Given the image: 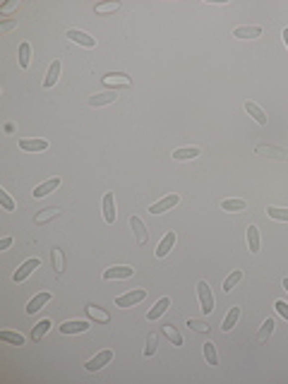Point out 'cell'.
I'll list each match as a JSON object with an SVG mask.
<instances>
[{"label":"cell","mask_w":288,"mask_h":384,"mask_svg":"<svg viewBox=\"0 0 288 384\" xmlns=\"http://www.w3.org/2000/svg\"><path fill=\"white\" fill-rule=\"evenodd\" d=\"M197 298H199V305H202V312L211 315L214 312V295H211V288H209L206 281L197 284Z\"/></svg>","instance_id":"1"},{"label":"cell","mask_w":288,"mask_h":384,"mask_svg":"<svg viewBox=\"0 0 288 384\" xmlns=\"http://www.w3.org/2000/svg\"><path fill=\"white\" fill-rule=\"evenodd\" d=\"M147 298V290L144 288H135V290H130V293H125L120 298H115V305L118 307H132V305H137Z\"/></svg>","instance_id":"2"},{"label":"cell","mask_w":288,"mask_h":384,"mask_svg":"<svg viewBox=\"0 0 288 384\" xmlns=\"http://www.w3.org/2000/svg\"><path fill=\"white\" fill-rule=\"evenodd\" d=\"M178 202H180V194H168V197H164V199H159V202H154L149 206V214H164L168 209H173Z\"/></svg>","instance_id":"3"},{"label":"cell","mask_w":288,"mask_h":384,"mask_svg":"<svg viewBox=\"0 0 288 384\" xmlns=\"http://www.w3.org/2000/svg\"><path fill=\"white\" fill-rule=\"evenodd\" d=\"M110 360H113V351H101L98 356H94L92 360H87V370L89 372H96V370H101V368H106Z\"/></svg>","instance_id":"4"},{"label":"cell","mask_w":288,"mask_h":384,"mask_svg":"<svg viewBox=\"0 0 288 384\" xmlns=\"http://www.w3.org/2000/svg\"><path fill=\"white\" fill-rule=\"evenodd\" d=\"M87 329H89V322L87 319H70V322H63L58 327L60 334H84Z\"/></svg>","instance_id":"5"},{"label":"cell","mask_w":288,"mask_h":384,"mask_svg":"<svg viewBox=\"0 0 288 384\" xmlns=\"http://www.w3.org/2000/svg\"><path fill=\"white\" fill-rule=\"evenodd\" d=\"M39 264H41V260H39V257H31V260H27L22 267H19V269H17V272H14L12 279L17 281V284H22V281H24V279H27L34 269H39Z\"/></svg>","instance_id":"6"},{"label":"cell","mask_w":288,"mask_h":384,"mask_svg":"<svg viewBox=\"0 0 288 384\" xmlns=\"http://www.w3.org/2000/svg\"><path fill=\"white\" fill-rule=\"evenodd\" d=\"M115 216H118V211H115V197H113V192H106L103 194V221L106 223H115Z\"/></svg>","instance_id":"7"},{"label":"cell","mask_w":288,"mask_h":384,"mask_svg":"<svg viewBox=\"0 0 288 384\" xmlns=\"http://www.w3.org/2000/svg\"><path fill=\"white\" fill-rule=\"evenodd\" d=\"M132 274H135V269L123 264V267H110V269H106V272H103V279H106V281H113V279L120 281V279H130Z\"/></svg>","instance_id":"8"},{"label":"cell","mask_w":288,"mask_h":384,"mask_svg":"<svg viewBox=\"0 0 288 384\" xmlns=\"http://www.w3.org/2000/svg\"><path fill=\"white\" fill-rule=\"evenodd\" d=\"M58 188H60V178H51V180H46V183H41V185H36V188L31 190V194H34L36 199H41L46 194H51L53 190H58Z\"/></svg>","instance_id":"9"},{"label":"cell","mask_w":288,"mask_h":384,"mask_svg":"<svg viewBox=\"0 0 288 384\" xmlns=\"http://www.w3.org/2000/svg\"><path fill=\"white\" fill-rule=\"evenodd\" d=\"M68 39L70 41H75V43H80V46H84V48H94L96 46V39H92V36L84 34V31H77V29H70Z\"/></svg>","instance_id":"10"},{"label":"cell","mask_w":288,"mask_h":384,"mask_svg":"<svg viewBox=\"0 0 288 384\" xmlns=\"http://www.w3.org/2000/svg\"><path fill=\"white\" fill-rule=\"evenodd\" d=\"M103 84L110 87V89H115V87H130L132 82H130V77L123 75V72H110V75L103 77Z\"/></svg>","instance_id":"11"},{"label":"cell","mask_w":288,"mask_h":384,"mask_svg":"<svg viewBox=\"0 0 288 384\" xmlns=\"http://www.w3.org/2000/svg\"><path fill=\"white\" fill-rule=\"evenodd\" d=\"M130 226H132V231H135V235H137V245H147V243H149V233H147V228H144L142 219L130 216Z\"/></svg>","instance_id":"12"},{"label":"cell","mask_w":288,"mask_h":384,"mask_svg":"<svg viewBox=\"0 0 288 384\" xmlns=\"http://www.w3.org/2000/svg\"><path fill=\"white\" fill-rule=\"evenodd\" d=\"M48 300H51V293H48V290H43V293H39V295H34V298L29 300V305H27V315H36Z\"/></svg>","instance_id":"13"},{"label":"cell","mask_w":288,"mask_h":384,"mask_svg":"<svg viewBox=\"0 0 288 384\" xmlns=\"http://www.w3.org/2000/svg\"><path fill=\"white\" fill-rule=\"evenodd\" d=\"M118 98V92H103V94L89 96V106L92 108H98V106H106V103H113Z\"/></svg>","instance_id":"14"},{"label":"cell","mask_w":288,"mask_h":384,"mask_svg":"<svg viewBox=\"0 0 288 384\" xmlns=\"http://www.w3.org/2000/svg\"><path fill=\"white\" fill-rule=\"evenodd\" d=\"M173 245H176V233L168 231V233L164 235V240L159 243V247H156V257H166V255L173 250Z\"/></svg>","instance_id":"15"},{"label":"cell","mask_w":288,"mask_h":384,"mask_svg":"<svg viewBox=\"0 0 288 384\" xmlns=\"http://www.w3.org/2000/svg\"><path fill=\"white\" fill-rule=\"evenodd\" d=\"M58 77H60V60H53V63H51V68H48V72H46L43 89H51V87H55Z\"/></svg>","instance_id":"16"},{"label":"cell","mask_w":288,"mask_h":384,"mask_svg":"<svg viewBox=\"0 0 288 384\" xmlns=\"http://www.w3.org/2000/svg\"><path fill=\"white\" fill-rule=\"evenodd\" d=\"M202 151L197 149V147H183V149H176L173 151V161H192V159H197Z\"/></svg>","instance_id":"17"},{"label":"cell","mask_w":288,"mask_h":384,"mask_svg":"<svg viewBox=\"0 0 288 384\" xmlns=\"http://www.w3.org/2000/svg\"><path fill=\"white\" fill-rule=\"evenodd\" d=\"M19 149L24 151H46L48 142L46 139H19Z\"/></svg>","instance_id":"18"},{"label":"cell","mask_w":288,"mask_h":384,"mask_svg":"<svg viewBox=\"0 0 288 384\" xmlns=\"http://www.w3.org/2000/svg\"><path fill=\"white\" fill-rule=\"evenodd\" d=\"M235 39H260L262 36V27H238L233 31Z\"/></svg>","instance_id":"19"},{"label":"cell","mask_w":288,"mask_h":384,"mask_svg":"<svg viewBox=\"0 0 288 384\" xmlns=\"http://www.w3.org/2000/svg\"><path fill=\"white\" fill-rule=\"evenodd\" d=\"M260 228L257 226H247V245H250V252H260Z\"/></svg>","instance_id":"20"},{"label":"cell","mask_w":288,"mask_h":384,"mask_svg":"<svg viewBox=\"0 0 288 384\" xmlns=\"http://www.w3.org/2000/svg\"><path fill=\"white\" fill-rule=\"evenodd\" d=\"M245 110L255 118V123H260V125H267V115H264V110L255 103V101H245Z\"/></svg>","instance_id":"21"},{"label":"cell","mask_w":288,"mask_h":384,"mask_svg":"<svg viewBox=\"0 0 288 384\" xmlns=\"http://www.w3.org/2000/svg\"><path fill=\"white\" fill-rule=\"evenodd\" d=\"M168 305H171V300H168V298H161V300L156 302V305L151 307L149 312H147V319H149V322H154V319H159V317H161V315L166 312V310H168Z\"/></svg>","instance_id":"22"},{"label":"cell","mask_w":288,"mask_h":384,"mask_svg":"<svg viewBox=\"0 0 288 384\" xmlns=\"http://www.w3.org/2000/svg\"><path fill=\"white\" fill-rule=\"evenodd\" d=\"M0 341L10 343V346H24V336H22V334H17V331L2 329V331H0Z\"/></svg>","instance_id":"23"},{"label":"cell","mask_w":288,"mask_h":384,"mask_svg":"<svg viewBox=\"0 0 288 384\" xmlns=\"http://www.w3.org/2000/svg\"><path fill=\"white\" fill-rule=\"evenodd\" d=\"M238 317H240V307H231V310H228V315H226V319H223V324H221V329L231 331L235 324H238Z\"/></svg>","instance_id":"24"},{"label":"cell","mask_w":288,"mask_h":384,"mask_svg":"<svg viewBox=\"0 0 288 384\" xmlns=\"http://www.w3.org/2000/svg\"><path fill=\"white\" fill-rule=\"evenodd\" d=\"M221 209H223V211H245L247 202L245 199H223V202H221Z\"/></svg>","instance_id":"25"},{"label":"cell","mask_w":288,"mask_h":384,"mask_svg":"<svg viewBox=\"0 0 288 384\" xmlns=\"http://www.w3.org/2000/svg\"><path fill=\"white\" fill-rule=\"evenodd\" d=\"M29 63H31V46L27 41H22L19 43V68L27 70Z\"/></svg>","instance_id":"26"},{"label":"cell","mask_w":288,"mask_h":384,"mask_svg":"<svg viewBox=\"0 0 288 384\" xmlns=\"http://www.w3.org/2000/svg\"><path fill=\"white\" fill-rule=\"evenodd\" d=\"M48 329H51V319H41V322L31 329V341H41Z\"/></svg>","instance_id":"27"},{"label":"cell","mask_w":288,"mask_h":384,"mask_svg":"<svg viewBox=\"0 0 288 384\" xmlns=\"http://www.w3.org/2000/svg\"><path fill=\"white\" fill-rule=\"evenodd\" d=\"M240 281H243V272H240V269H235L233 274H231L228 279H226V281H223V290H226V293H231V290H233V288L238 286Z\"/></svg>","instance_id":"28"},{"label":"cell","mask_w":288,"mask_h":384,"mask_svg":"<svg viewBox=\"0 0 288 384\" xmlns=\"http://www.w3.org/2000/svg\"><path fill=\"white\" fill-rule=\"evenodd\" d=\"M274 327H276V324H274V319H272V317H269V319H264V322H262L260 334H257V339H260V341H267V339L274 334Z\"/></svg>","instance_id":"29"},{"label":"cell","mask_w":288,"mask_h":384,"mask_svg":"<svg viewBox=\"0 0 288 384\" xmlns=\"http://www.w3.org/2000/svg\"><path fill=\"white\" fill-rule=\"evenodd\" d=\"M204 358H206V363L214 368V365H219V356H216V346L211 341H206L204 343Z\"/></svg>","instance_id":"30"},{"label":"cell","mask_w":288,"mask_h":384,"mask_svg":"<svg viewBox=\"0 0 288 384\" xmlns=\"http://www.w3.org/2000/svg\"><path fill=\"white\" fill-rule=\"evenodd\" d=\"M267 216L276 221H288V209H284V206H267Z\"/></svg>","instance_id":"31"},{"label":"cell","mask_w":288,"mask_h":384,"mask_svg":"<svg viewBox=\"0 0 288 384\" xmlns=\"http://www.w3.org/2000/svg\"><path fill=\"white\" fill-rule=\"evenodd\" d=\"M164 334L168 336V339H171V341H173V346H183V336L178 334V329H176L173 324H166V327H164Z\"/></svg>","instance_id":"32"},{"label":"cell","mask_w":288,"mask_h":384,"mask_svg":"<svg viewBox=\"0 0 288 384\" xmlns=\"http://www.w3.org/2000/svg\"><path fill=\"white\" fill-rule=\"evenodd\" d=\"M120 7V2L118 0H113V2H103V5H96L94 10H96V14H106V12H115Z\"/></svg>","instance_id":"33"},{"label":"cell","mask_w":288,"mask_h":384,"mask_svg":"<svg viewBox=\"0 0 288 384\" xmlns=\"http://www.w3.org/2000/svg\"><path fill=\"white\" fill-rule=\"evenodd\" d=\"M0 204H2V209H5V211H14L12 197L7 194V190H2V188H0Z\"/></svg>","instance_id":"34"},{"label":"cell","mask_w":288,"mask_h":384,"mask_svg":"<svg viewBox=\"0 0 288 384\" xmlns=\"http://www.w3.org/2000/svg\"><path fill=\"white\" fill-rule=\"evenodd\" d=\"M87 312H89V317H92V319H98V322H108V315H106V312H101L96 305H89V307H87Z\"/></svg>","instance_id":"35"},{"label":"cell","mask_w":288,"mask_h":384,"mask_svg":"<svg viewBox=\"0 0 288 384\" xmlns=\"http://www.w3.org/2000/svg\"><path fill=\"white\" fill-rule=\"evenodd\" d=\"M154 353H156V336H154V334H149V336H147V348H144V356L151 358Z\"/></svg>","instance_id":"36"},{"label":"cell","mask_w":288,"mask_h":384,"mask_svg":"<svg viewBox=\"0 0 288 384\" xmlns=\"http://www.w3.org/2000/svg\"><path fill=\"white\" fill-rule=\"evenodd\" d=\"M188 327H190V329H194V331H199V334H206V331H209V327H206L204 322H199V319H190V322H188Z\"/></svg>","instance_id":"37"},{"label":"cell","mask_w":288,"mask_h":384,"mask_svg":"<svg viewBox=\"0 0 288 384\" xmlns=\"http://www.w3.org/2000/svg\"><path fill=\"white\" fill-rule=\"evenodd\" d=\"M274 307H276V312H279V315H281V317H284V319L288 322V302H286V300H276Z\"/></svg>","instance_id":"38"},{"label":"cell","mask_w":288,"mask_h":384,"mask_svg":"<svg viewBox=\"0 0 288 384\" xmlns=\"http://www.w3.org/2000/svg\"><path fill=\"white\" fill-rule=\"evenodd\" d=\"M53 267H55V274L63 272V255H60V250H53Z\"/></svg>","instance_id":"39"},{"label":"cell","mask_w":288,"mask_h":384,"mask_svg":"<svg viewBox=\"0 0 288 384\" xmlns=\"http://www.w3.org/2000/svg\"><path fill=\"white\" fill-rule=\"evenodd\" d=\"M55 214H58V209H46L41 216H36V223H43V221H48V219H53Z\"/></svg>","instance_id":"40"},{"label":"cell","mask_w":288,"mask_h":384,"mask_svg":"<svg viewBox=\"0 0 288 384\" xmlns=\"http://www.w3.org/2000/svg\"><path fill=\"white\" fill-rule=\"evenodd\" d=\"M14 27V19H7V22H2L0 24V34H5V31H10V29Z\"/></svg>","instance_id":"41"},{"label":"cell","mask_w":288,"mask_h":384,"mask_svg":"<svg viewBox=\"0 0 288 384\" xmlns=\"http://www.w3.org/2000/svg\"><path fill=\"white\" fill-rule=\"evenodd\" d=\"M10 245H12V238H2L0 240V250H7Z\"/></svg>","instance_id":"42"},{"label":"cell","mask_w":288,"mask_h":384,"mask_svg":"<svg viewBox=\"0 0 288 384\" xmlns=\"http://www.w3.org/2000/svg\"><path fill=\"white\" fill-rule=\"evenodd\" d=\"M14 7H17V2H7V5L2 7V12H10V10H14Z\"/></svg>","instance_id":"43"},{"label":"cell","mask_w":288,"mask_h":384,"mask_svg":"<svg viewBox=\"0 0 288 384\" xmlns=\"http://www.w3.org/2000/svg\"><path fill=\"white\" fill-rule=\"evenodd\" d=\"M281 39H284V43L288 46V29H284V31H281Z\"/></svg>","instance_id":"44"},{"label":"cell","mask_w":288,"mask_h":384,"mask_svg":"<svg viewBox=\"0 0 288 384\" xmlns=\"http://www.w3.org/2000/svg\"><path fill=\"white\" fill-rule=\"evenodd\" d=\"M284 288H286V290H288V279H284Z\"/></svg>","instance_id":"45"}]
</instances>
